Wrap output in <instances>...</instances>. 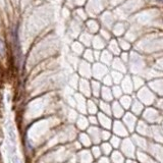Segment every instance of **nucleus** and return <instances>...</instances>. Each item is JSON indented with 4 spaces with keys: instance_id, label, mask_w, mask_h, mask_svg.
<instances>
[{
    "instance_id": "nucleus-2",
    "label": "nucleus",
    "mask_w": 163,
    "mask_h": 163,
    "mask_svg": "<svg viewBox=\"0 0 163 163\" xmlns=\"http://www.w3.org/2000/svg\"><path fill=\"white\" fill-rule=\"evenodd\" d=\"M157 2H160V3H163V0H156Z\"/></svg>"
},
{
    "instance_id": "nucleus-1",
    "label": "nucleus",
    "mask_w": 163,
    "mask_h": 163,
    "mask_svg": "<svg viewBox=\"0 0 163 163\" xmlns=\"http://www.w3.org/2000/svg\"><path fill=\"white\" fill-rule=\"evenodd\" d=\"M5 51H6L5 44H4L3 41L0 39V55H2V56H3V55L5 54Z\"/></svg>"
}]
</instances>
